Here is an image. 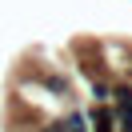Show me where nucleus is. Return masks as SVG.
<instances>
[{
	"instance_id": "obj_2",
	"label": "nucleus",
	"mask_w": 132,
	"mask_h": 132,
	"mask_svg": "<svg viewBox=\"0 0 132 132\" xmlns=\"http://www.w3.org/2000/svg\"><path fill=\"white\" fill-rule=\"evenodd\" d=\"M64 128H68V132H88V116H80V112H72V116H68V120H64Z\"/></svg>"
},
{
	"instance_id": "obj_3",
	"label": "nucleus",
	"mask_w": 132,
	"mask_h": 132,
	"mask_svg": "<svg viewBox=\"0 0 132 132\" xmlns=\"http://www.w3.org/2000/svg\"><path fill=\"white\" fill-rule=\"evenodd\" d=\"M44 132H68V128H64V120H52V124H48Z\"/></svg>"
},
{
	"instance_id": "obj_1",
	"label": "nucleus",
	"mask_w": 132,
	"mask_h": 132,
	"mask_svg": "<svg viewBox=\"0 0 132 132\" xmlns=\"http://www.w3.org/2000/svg\"><path fill=\"white\" fill-rule=\"evenodd\" d=\"M92 100H96V104H108V100H112V84L92 80Z\"/></svg>"
}]
</instances>
